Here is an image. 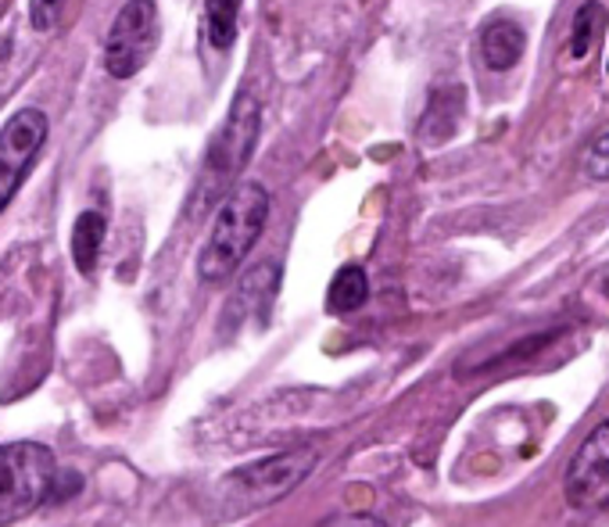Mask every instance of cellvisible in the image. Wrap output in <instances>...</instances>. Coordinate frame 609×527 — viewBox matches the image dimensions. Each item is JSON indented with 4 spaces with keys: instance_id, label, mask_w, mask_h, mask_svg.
I'll list each match as a JSON object with an SVG mask.
<instances>
[{
    "instance_id": "30bf717a",
    "label": "cell",
    "mask_w": 609,
    "mask_h": 527,
    "mask_svg": "<svg viewBox=\"0 0 609 527\" xmlns=\"http://www.w3.org/2000/svg\"><path fill=\"white\" fill-rule=\"evenodd\" d=\"M459 112H463V90L459 87L438 90L435 98H430V108L424 115V141L438 144L444 137H452V130L459 123Z\"/></svg>"
},
{
    "instance_id": "7a4b0ae2",
    "label": "cell",
    "mask_w": 609,
    "mask_h": 527,
    "mask_svg": "<svg viewBox=\"0 0 609 527\" xmlns=\"http://www.w3.org/2000/svg\"><path fill=\"white\" fill-rule=\"evenodd\" d=\"M259 101L251 98V93H240L229 108L226 115V126L215 133V141L205 155V166H201V176H198V187H194V201H191V212H205L212 209L215 201L223 194L229 198L234 191V180L244 172L248 166V158L255 152V141H259Z\"/></svg>"
},
{
    "instance_id": "ba28073f",
    "label": "cell",
    "mask_w": 609,
    "mask_h": 527,
    "mask_svg": "<svg viewBox=\"0 0 609 527\" xmlns=\"http://www.w3.org/2000/svg\"><path fill=\"white\" fill-rule=\"evenodd\" d=\"M523 54V30L517 22H492L481 33V58L487 69L506 72L520 61Z\"/></svg>"
},
{
    "instance_id": "ac0fdd59",
    "label": "cell",
    "mask_w": 609,
    "mask_h": 527,
    "mask_svg": "<svg viewBox=\"0 0 609 527\" xmlns=\"http://www.w3.org/2000/svg\"><path fill=\"white\" fill-rule=\"evenodd\" d=\"M606 69H609V65H606Z\"/></svg>"
},
{
    "instance_id": "9c48e42d",
    "label": "cell",
    "mask_w": 609,
    "mask_h": 527,
    "mask_svg": "<svg viewBox=\"0 0 609 527\" xmlns=\"http://www.w3.org/2000/svg\"><path fill=\"white\" fill-rule=\"evenodd\" d=\"M104 234H108V223L101 212H83L76 220V229H72V259L79 266V273H93L98 269V255H101V245H104Z\"/></svg>"
},
{
    "instance_id": "8fae6325",
    "label": "cell",
    "mask_w": 609,
    "mask_h": 527,
    "mask_svg": "<svg viewBox=\"0 0 609 527\" xmlns=\"http://www.w3.org/2000/svg\"><path fill=\"white\" fill-rule=\"evenodd\" d=\"M365 294H370L365 273L359 266H345V269H337V277L330 280L327 305H330V313H351V309H359L365 302Z\"/></svg>"
},
{
    "instance_id": "2e32d148",
    "label": "cell",
    "mask_w": 609,
    "mask_h": 527,
    "mask_svg": "<svg viewBox=\"0 0 609 527\" xmlns=\"http://www.w3.org/2000/svg\"><path fill=\"white\" fill-rule=\"evenodd\" d=\"M334 527H384L381 520H373V517H348L341 524H334Z\"/></svg>"
},
{
    "instance_id": "7c38bea8",
    "label": "cell",
    "mask_w": 609,
    "mask_h": 527,
    "mask_svg": "<svg viewBox=\"0 0 609 527\" xmlns=\"http://www.w3.org/2000/svg\"><path fill=\"white\" fill-rule=\"evenodd\" d=\"M237 11L240 0H205V33L215 51H229L237 40Z\"/></svg>"
},
{
    "instance_id": "e0dca14e",
    "label": "cell",
    "mask_w": 609,
    "mask_h": 527,
    "mask_svg": "<svg viewBox=\"0 0 609 527\" xmlns=\"http://www.w3.org/2000/svg\"><path fill=\"white\" fill-rule=\"evenodd\" d=\"M606 291H609V280H606Z\"/></svg>"
},
{
    "instance_id": "5bb4252c",
    "label": "cell",
    "mask_w": 609,
    "mask_h": 527,
    "mask_svg": "<svg viewBox=\"0 0 609 527\" xmlns=\"http://www.w3.org/2000/svg\"><path fill=\"white\" fill-rule=\"evenodd\" d=\"M585 169H588L591 180H609V130H606L602 137L588 147Z\"/></svg>"
},
{
    "instance_id": "277c9868",
    "label": "cell",
    "mask_w": 609,
    "mask_h": 527,
    "mask_svg": "<svg viewBox=\"0 0 609 527\" xmlns=\"http://www.w3.org/2000/svg\"><path fill=\"white\" fill-rule=\"evenodd\" d=\"M158 47V8L155 0H129L112 22L104 40V69L115 79L137 76Z\"/></svg>"
},
{
    "instance_id": "6da1fadb",
    "label": "cell",
    "mask_w": 609,
    "mask_h": 527,
    "mask_svg": "<svg viewBox=\"0 0 609 527\" xmlns=\"http://www.w3.org/2000/svg\"><path fill=\"white\" fill-rule=\"evenodd\" d=\"M266 215H269V191L262 183L234 187V194L223 201L219 215H215L208 245L198 259L201 280L219 283L226 277H234L240 269V262L251 255L255 240L262 237Z\"/></svg>"
},
{
    "instance_id": "5b68a950",
    "label": "cell",
    "mask_w": 609,
    "mask_h": 527,
    "mask_svg": "<svg viewBox=\"0 0 609 527\" xmlns=\"http://www.w3.org/2000/svg\"><path fill=\"white\" fill-rule=\"evenodd\" d=\"M47 115L36 108H22L19 115H11L4 130H0V212L11 205L19 183L30 172L33 158L47 141Z\"/></svg>"
},
{
    "instance_id": "8992f818",
    "label": "cell",
    "mask_w": 609,
    "mask_h": 527,
    "mask_svg": "<svg viewBox=\"0 0 609 527\" xmlns=\"http://www.w3.org/2000/svg\"><path fill=\"white\" fill-rule=\"evenodd\" d=\"M566 503L577 509H602L609 506V421L599 424L585 438V445L571 459L566 470Z\"/></svg>"
},
{
    "instance_id": "4fadbf2b",
    "label": "cell",
    "mask_w": 609,
    "mask_h": 527,
    "mask_svg": "<svg viewBox=\"0 0 609 527\" xmlns=\"http://www.w3.org/2000/svg\"><path fill=\"white\" fill-rule=\"evenodd\" d=\"M606 8L602 4H595V0H588L585 8L577 11V19H574V36H571V58H588V51L595 47V40L602 36L606 30Z\"/></svg>"
},
{
    "instance_id": "9a60e30c",
    "label": "cell",
    "mask_w": 609,
    "mask_h": 527,
    "mask_svg": "<svg viewBox=\"0 0 609 527\" xmlns=\"http://www.w3.org/2000/svg\"><path fill=\"white\" fill-rule=\"evenodd\" d=\"M61 4H65V0H33V25H36L40 33L54 30V25H58Z\"/></svg>"
},
{
    "instance_id": "3957f363",
    "label": "cell",
    "mask_w": 609,
    "mask_h": 527,
    "mask_svg": "<svg viewBox=\"0 0 609 527\" xmlns=\"http://www.w3.org/2000/svg\"><path fill=\"white\" fill-rule=\"evenodd\" d=\"M58 467L50 449L36 441L0 445V527L25 520L50 498Z\"/></svg>"
},
{
    "instance_id": "52a82bcc",
    "label": "cell",
    "mask_w": 609,
    "mask_h": 527,
    "mask_svg": "<svg viewBox=\"0 0 609 527\" xmlns=\"http://www.w3.org/2000/svg\"><path fill=\"white\" fill-rule=\"evenodd\" d=\"M313 463H316L313 449L280 452V456L262 459V463H255V467L237 470V474L229 478V484H234V489L248 498L251 506H266V503H273V498L287 495L297 481H305Z\"/></svg>"
}]
</instances>
